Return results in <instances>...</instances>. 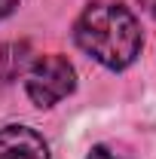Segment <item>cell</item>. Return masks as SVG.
<instances>
[{"label":"cell","mask_w":156,"mask_h":159,"mask_svg":"<svg viewBox=\"0 0 156 159\" xmlns=\"http://www.w3.org/2000/svg\"><path fill=\"white\" fill-rule=\"evenodd\" d=\"M74 40L89 58H95L110 70H126L144 46V34L135 12L110 0L89 3L80 12L74 25Z\"/></svg>","instance_id":"1"},{"label":"cell","mask_w":156,"mask_h":159,"mask_svg":"<svg viewBox=\"0 0 156 159\" xmlns=\"http://www.w3.org/2000/svg\"><path fill=\"white\" fill-rule=\"evenodd\" d=\"M77 89V70L64 55H43L25 74V92L34 107H52Z\"/></svg>","instance_id":"2"},{"label":"cell","mask_w":156,"mask_h":159,"mask_svg":"<svg viewBox=\"0 0 156 159\" xmlns=\"http://www.w3.org/2000/svg\"><path fill=\"white\" fill-rule=\"evenodd\" d=\"M0 159H49V144L28 125L0 129Z\"/></svg>","instance_id":"3"},{"label":"cell","mask_w":156,"mask_h":159,"mask_svg":"<svg viewBox=\"0 0 156 159\" xmlns=\"http://www.w3.org/2000/svg\"><path fill=\"white\" fill-rule=\"evenodd\" d=\"M86 159H119V156H113V153H110L107 147H101V144H95V147L89 150V156H86Z\"/></svg>","instance_id":"4"},{"label":"cell","mask_w":156,"mask_h":159,"mask_svg":"<svg viewBox=\"0 0 156 159\" xmlns=\"http://www.w3.org/2000/svg\"><path fill=\"white\" fill-rule=\"evenodd\" d=\"M16 6H19V0H0V19H6Z\"/></svg>","instance_id":"5"}]
</instances>
